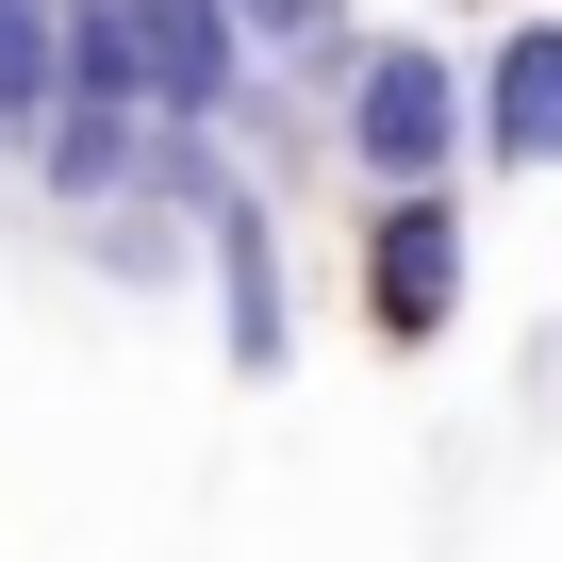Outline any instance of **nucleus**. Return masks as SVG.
<instances>
[{"label": "nucleus", "instance_id": "nucleus-1", "mask_svg": "<svg viewBox=\"0 0 562 562\" xmlns=\"http://www.w3.org/2000/svg\"><path fill=\"white\" fill-rule=\"evenodd\" d=\"M331 149L364 166V199H430L480 166V67H447L430 34H364L348 100H331Z\"/></svg>", "mask_w": 562, "mask_h": 562}, {"label": "nucleus", "instance_id": "nucleus-2", "mask_svg": "<svg viewBox=\"0 0 562 562\" xmlns=\"http://www.w3.org/2000/svg\"><path fill=\"white\" fill-rule=\"evenodd\" d=\"M199 281H215V364L232 381H281V364H299V315H281V215L248 182L199 215Z\"/></svg>", "mask_w": 562, "mask_h": 562}, {"label": "nucleus", "instance_id": "nucleus-3", "mask_svg": "<svg viewBox=\"0 0 562 562\" xmlns=\"http://www.w3.org/2000/svg\"><path fill=\"white\" fill-rule=\"evenodd\" d=\"M364 315H381V348H430L463 315V182L364 215Z\"/></svg>", "mask_w": 562, "mask_h": 562}, {"label": "nucleus", "instance_id": "nucleus-4", "mask_svg": "<svg viewBox=\"0 0 562 562\" xmlns=\"http://www.w3.org/2000/svg\"><path fill=\"white\" fill-rule=\"evenodd\" d=\"M149 133H166V116H133V100H67L18 182H34L50 215H116V199H149Z\"/></svg>", "mask_w": 562, "mask_h": 562}, {"label": "nucleus", "instance_id": "nucleus-5", "mask_svg": "<svg viewBox=\"0 0 562 562\" xmlns=\"http://www.w3.org/2000/svg\"><path fill=\"white\" fill-rule=\"evenodd\" d=\"M480 166H513V182L562 166V18H513L480 50Z\"/></svg>", "mask_w": 562, "mask_h": 562}, {"label": "nucleus", "instance_id": "nucleus-6", "mask_svg": "<svg viewBox=\"0 0 562 562\" xmlns=\"http://www.w3.org/2000/svg\"><path fill=\"white\" fill-rule=\"evenodd\" d=\"M248 100V34H232V0H149V116L166 133H215Z\"/></svg>", "mask_w": 562, "mask_h": 562}, {"label": "nucleus", "instance_id": "nucleus-7", "mask_svg": "<svg viewBox=\"0 0 562 562\" xmlns=\"http://www.w3.org/2000/svg\"><path fill=\"white\" fill-rule=\"evenodd\" d=\"M50 116H67V0H0V166H34Z\"/></svg>", "mask_w": 562, "mask_h": 562}, {"label": "nucleus", "instance_id": "nucleus-8", "mask_svg": "<svg viewBox=\"0 0 562 562\" xmlns=\"http://www.w3.org/2000/svg\"><path fill=\"white\" fill-rule=\"evenodd\" d=\"M67 100H133L149 116V0H67Z\"/></svg>", "mask_w": 562, "mask_h": 562}, {"label": "nucleus", "instance_id": "nucleus-9", "mask_svg": "<svg viewBox=\"0 0 562 562\" xmlns=\"http://www.w3.org/2000/svg\"><path fill=\"white\" fill-rule=\"evenodd\" d=\"M100 232V281H182V232L199 215H166V199H116V215H83Z\"/></svg>", "mask_w": 562, "mask_h": 562}, {"label": "nucleus", "instance_id": "nucleus-10", "mask_svg": "<svg viewBox=\"0 0 562 562\" xmlns=\"http://www.w3.org/2000/svg\"><path fill=\"white\" fill-rule=\"evenodd\" d=\"M0 182H18V166H0Z\"/></svg>", "mask_w": 562, "mask_h": 562}]
</instances>
